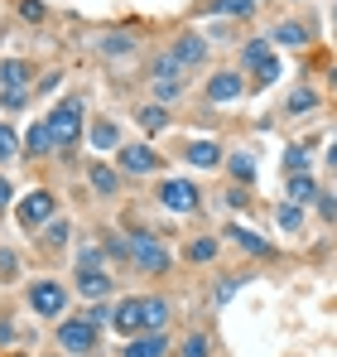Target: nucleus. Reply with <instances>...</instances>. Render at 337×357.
<instances>
[{"instance_id":"obj_28","label":"nucleus","mask_w":337,"mask_h":357,"mask_svg":"<svg viewBox=\"0 0 337 357\" xmlns=\"http://www.w3.org/2000/svg\"><path fill=\"white\" fill-rule=\"evenodd\" d=\"M125 49H135V39H125V34H107V39H102V54H125Z\"/></svg>"},{"instance_id":"obj_31","label":"nucleus","mask_w":337,"mask_h":357,"mask_svg":"<svg viewBox=\"0 0 337 357\" xmlns=\"http://www.w3.org/2000/svg\"><path fill=\"white\" fill-rule=\"evenodd\" d=\"M265 59H270V49H265L260 39H256V44H246V68H260Z\"/></svg>"},{"instance_id":"obj_23","label":"nucleus","mask_w":337,"mask_h":357,"mask_svg":"<svg viewBox=\"0 0 337 357\" xmlns=\"http://www.w3.org/2000/svg\"><path fill=\"white\" fill-rule=\"evenodd\" d=\"M19 155V135H15V126H0V165H10Z\"/></svg>"},{"instance_id":"obj_13","label":"nucleus","mask_w":337,"mask_h":357,"mask_svg":"<svg viewBox=\"0 0 337 357\" xmlns=\"http://www.w3.org/2000/svg\"><path fill=\"white\" fill-rule=\"evenodd\" d=\"M77 290H82L87 299H107L111 295V280H107L102 271H82V275H77Z\"/></svg>"},{"instance_id":"obj_18","label":"nucleus","mask_w":337,"mask_h":357,"mask_svg":"<svg viewBox=\"0 0 337 357\" xmlns=\"http://www.w3.org/2000/svg\"><path fill=\"white\" fill-rule=\"evenodd\" d=\"M0 77H5V87H29V63L10 59L5 68H0Z\"/></svg>"},{"instance_id":"obj_19","label":"nucleus","mask_w":337,"mask_h":357,"mask_svg":"<svg viewBox=\"0 0 337 357\" xmlns=\"http://www.w3.org/2000/svg\"><path fill=\"white\" fill-rule=\"evenodd\" d=\"M284 193H289V203H308L318 188H313V178H308V174H294L289 183H284Z\"/></svg>"},{"instance_id":"obj_11","label":"nucleus","mask_w":337,"mask_h":357,"mask_svg":"<svg viewBox=\"0 0 337 357\" xmlns=\"http://www.w3.org/2000/svg\"><path fill=\"white\" fill-rule=\"evenodd\" d=\"M173 59L183 63V68H198V63H207V39H203V34H183V39L173 44Z\"/></svg>"},{"instance_id":"obj_20","label":"nucleus","mask_w":337,"mask_h":357,"mask_svg":"<svg viewBox=\"0 0 337 357\" xmlns=\"http://www.w3.org/2000/svg\"><path fill=\"white\" fill-rule=\"evenodd\" d=\"M231 241H236V246H246V251H256V256H270V241H260L251 227H231Z\"/></svg>"},{"instance_id":"obj_9","label":"nucleus","mask_w":337,"mask_h":357,"mask_svg":"<svg viewBox=\"0 0 337 357\" xmlns=\"http://www.w3.org/2000/svg\"><path fill=\"white\" fill-rule=\"evenodd\" d=\"M164 348H168V338L164 333H130L125 338V348H120V357H164Z\"/></svg>"},{"instance_id":"obj_15","label":"nucleus","mask_w":337,"mask_h":357,"mask_svg":"<svg viewBox=\"0 0 337 357\" xmlns=\"http://www.w3.org/2000/svg\"><path fill=\"white\" fill-rule=\"evenodd\" d=\"M140 309H145V328L150 333H159L168 324V299H140Z\"/></svg>"},{"instance_id":"obj_40","label":"nucleus","mask_w":337,"mask_h":357,"mask_svg":"<svg viewBox=\"0 0 337 357\" xmlns=\"http://www.w3.org/2000/svg\"><path fill=\"white\" fill-rule=\"evenodd\" d=\"M10 198H15L10 193V178H0V208H10Z\"/></svg>"},{"instance_id":"obj_36","label":"nucleus","mask_w":337,"mask_h":357,"mask_svg":"<svg viewBox=\"0 0 337 357\" xmlns=\"http://www.w3.org/2000/svg\"><path fill=\"white\" fill-rule=\"evenodd\" d=\"M19 15H24V20H34V24H39V20H44V5H39V0H19Z\"/></svg>"},{"instance_id":"obj_29","label":"nucleus","mask_w":337,"mask_h":357,"mask_svg":"<svg viewBox=\"0 0 337 357\" xmlns=\"http://www.w3.org/2000/svg\"><path fill=\"white\" fill-rule=\"evenodd\" d=\"M207 353H212V343H207L203 333H193V338L183 343V357H207Z\"/></svg>"},{"instance_id":"obj_6","label":"nucleus","mask_w":337,"mask_h":357,"mask_svg":"<svg viewBox=\"0 0 337 357\" xmlns=\"http://www.w3.org/2000/svg\"><path fill=\"white\" fill-rule=\"evenodd\" d=\"M159 203H164L168 213H193L198 208V188L188 178H164L159 183Z\"/></svg>"},{"instance_id":"obj_16","label":"nucleus","mask_w":337,"mask_h":357,"mask_svg":"<svg viewBox=\"0 0 337 357\" xmlns=\"http://www.w3.org/2000/svg\"><path fill=\"white\" fill-rule=\"evenodd\" d=\"M24 150H29V155H49V150H54V130H49V121H39V126L24 135Z\"/></svg>"},{"instance_id":"obj_26","label":"nucleus","mask_w":337,"mask_h":357,"mask_svg":"<svg viewBox=\"0 0 337 357\" xmlns=\"http://www.w3.org/2000/svg\"><path fill=\"white\" fill-rule=\"evenodd\" d=\"M275 218H280V227H284V232H299V222H304L299 203H280V213H275Z\"/></svg>"},{"instance_id":"obj_5","label":"nucleus","mask_w":337,"mask_h":357,"mask_svg":"<svg viewBox=\"0 0 337 357\" xmlns=\"http://www.w3.org/2000/svg\"><path fill=\"white\" fill-rule=\"evenodd\" d=\"M29 309L44 314V319H63V309H68V290H63L58 280H39V285L29 290Z\"/></svg>"},{"instance_id":"obj_35","label":"nucleus","mask_w":337,"mask_h":357,"mask_svg":"<svg viewBox=\"0 0 337 357\" xmlns=\"http://www.w3.org/2000/svg\"><path fill=\"white\" fill-rule=\"evenodd\" d=\"M44 237L54 241V246H63V241H68V222H63V218H58V222H49V227H44Z\"/></svg>"},{"instance_id":"obj_41","label":"nucleus","mask_w":337,"mask_h":357,"mask_svg":"<svg viewBox=\"0 0 337 357\" xmlns=\"http://www.w3.org/2000/svg\"><path fill=\"white\" fill-rule=\"evenodd\" d=\"M333 20H337V10H333Z\"/></svg>"},{"instance_id":"obj_34","label":"nucleus","mask_w":337,"mask_h":357,"mask_svg":"<svg viewBox=\"0 0 337 357\" xmlns=\"http://www.w3.org/2000/svg\"><path fill=\"white\" fill-rule=\"evenodd\" d=\"M82 319H87V324H97V328H102V324H111V309H107V304H92V309H87V314H82Z\"/></svg>"},{"instance_id":"obj_38","label":"nucleus","mask_w":337,"mask_h":357,"mask_svg":"<svg viewBox=\"0 0 337 357\" xmlns=\"http://www.w3.org/2000/svg\"><path fill=\"white\" fill-rule=\"evenodd\" d=\"M256 73H260V82H275V77H280V63H275V59H265L260 68H256Z\"/></svg>"},{"instance_id":"obj_21","label":"nucleus","mask_w":337,"mask_h":357,"mask_svg":"<svg viewBox=\"0 0 337 357\" xmlns=\"http://www.w3.org/2000/svg\"><path fill=\"white\" fill-rule=\"evenodd\" d=\"M275 44L299 49V44H308V34H304V24H280V29H275Z\"/></svg>"},{"instance_id":"obj_3","label":"nucleus","mask_w":337,"mask_h":357,"mask_svg":"<svg viewBox=\"0 0 337 357\" xmlns=\"http://www.w3.org/2000/svg\"><path fill=\"white\" fill-rule=\"evenodd\" d=\"M15 218H19V227H29V232H34V227H49V222H54V193H49V188H34V193L15 208Z\"/></svg>"},{"instance_id":"obj_1","label":"nucleus","mask_w":337,"mask_h":357,"mask_svg":"<svg viewBox=\"0 0 337 357\" xmlns=\"http://www.w3.org/2000/svg\"><path fill=\"white\" fill-rule=\"evenodd\" d=\"M125 256H130L135 271H145V275H164L168 261H173L168 246L155 237V232H130V237H125Z\"/></svg>"},{"instance_id":"obj_4","label":"nucleus","mask_w":337,"mask_h":357,"mask_svg":"<svg viewBox=\"0 0 337 357\" xmlns=\"http://www.w3.org/2000/svg\"><path fill=\"white\" fill-rule=\"evenodd\" d=\"M58 348H63V353H92V348H97V324H87V319H63V324H58Z\"/></svg>"},{"instance_id":"obj_37","label":"nucleus","mask_w":337,"mask_h":357,"mask_svg":"<svg viewBox=\"0 0 337 357\" xmlns=\"http://www.w3.org/2000/svg\"><path fill=\"white\" fill-rule=\"evenodd\" d=\"M241 285H246V280H222V285H217V304H226V299L236 295V290H241Z\"/></svg>"},{"instance_id":"obj_24","label":"nucleus","mask_w":337,"mask_h":357,"mask_svg":"<svg viewBox=\"0 0 337 357\" xmlns=\"http://www.w3.org/2000/svg\"><path fill=\"white\" fill-rule=\"evenodd\" d=\"M284 169H289V174H304V169H308V150H304V145H289V150H284Z\"/></svg>"},{"instance_id":"obj_30","label":"nucleus","mask_w":337,"mask_h":357,"mask_svg":"<svg viewBox=\"0 0 337 357\" xmlns=\"http://www.w3.org/2000/svg\"><path fill=\"white\" fill-rule=\"evenodd\" d=\"M19 275V256L15 251H0V280H15Z\"/></svg>"},{"instance_id":"obj_32","label":"nucleus","mask_w":337,"mask_h":357,"mask_svg":"<svg viewBox=\"0 0 337 357\" xmlns=\"http://www.w3.org/2000/svg\"><path fill=\"white\" fill-rule=\"evenodd\" d=\"M77 261H82V271H102V251H97V246H82Z\"/></svg>"},{"instance_id":"obj_22","label":"nucleus","mask_w":337,"mask_h":357,"mask_svg":"<svg viewBox=\"0 0 337 357\" xmlns=\"http://www.w3.org/2000/svg\"><path fill=\"white\" fill-rule=\"evenodd\" d=\"M116 140H120V130H116L111 121H102V126H92V145H97V150H116Z\"/></svg>"},{"instance_id":"obj_39","label":"nucleus","mask_w":337,"mask_h":357,"mask_svg":"<svg viewBox=\"0 0 337 357\" xmlns=\"http://www.w3.org/2000/svg\"><path fill=\"white\" fill-rule=\"evenodd\" d=\"M251 5H256V0H222L226 15H251Z\"/></svg>"},{"instance_id":"obj_17","label":"nucleus","mask_w":337,"mask_h":357,"mask_svg":"<svg viewBox=\"0 0 337 357\" xmlns=\"http://www.w3.org/2000/svg\"><path fill=\"white\" fill-rule=\"evenodd\" d=\"M135 121H140V126H145L150 135H159V130L168 126V112L159 107V102H155V107H140V116H135Z\"/></svg>"},{"instance_id":"obj_12","label":"nucleus","mask_w":337,"mask_h":357,"mask_svg":"<svg viewBox=\"0 0 337 357\" xmlns=\"http://www.w3.org/2000/svg\"><path fill=\"white\" fill-rule=\"evenodd\" d=\"M188 165L217 169V165H222V145H217V140H193V145H188Z\"/></svg>"},{"instance_id":"obj_33","label":"nucleus","mask_w":337,"mask_h":357,"mask_svg":"<svg viewBox=\"0 0 337 357\" xmlns=\"http://www.w3.org/2000/svg\"><path fill=\"white\" fill-rule=\"evenodd\" d=\"M308 107H318L313 92H294V97H289V112H308Z\"/></svg>"},{"instance_id":"obj_2","label":"nucleus","mask_w":337,"mask_h":357,"mask_svg":"<svg viewBox=\"0 0 337 357\" xmlns=\"http://www.w3.org/2000/svg\"><path fill=\"white\" fill-rule=\"evenodd\" d=\"M49 130H54V145H58V150L77 145V135H82V102H63V107H54Z\"/></svg>"},{"instance_id":"obj_8","label":"nucleus","mask_w":337,"mask_h":357,"mask_svg":"<svg viewBox=\"0 0 337 357\" xmlns=\"http://www.w3.org/2000/svg\"><path fill=\"white\" fill-rule=\"evenodd\" d=\"M111 324L125 333V338L140 333V328H145V309H140V299H120V304L111 309Z\"/></svg>"},{"instance_id":"obj_7","label":"nucleus","mask_w":337,"mask_h":357,"mask_svg":"<svg viewBox=\"0 0 337 357\" xmlns=\"http://www.w3.org/2000/svg\"><path fill=\"white\" fill-rule=\"evenodd\" d=\"M120 169L125 174H155L159 169V155L150 145H120Z\"/></svg>"},{"instance_id":"obj_10","label":"nucleus","mask_w":337,"mask_h":357,"mask_svg":"<svg viewBox=\"0 0 337 357\" xmlns=\"http://www.w3.org/2000/svg\"><path fill=\"white\" fill-rule=\"evenodd\" d=\"M241 92H246V77L241 73H217L207 82V102H236Z\"/></svg>"},{"instance_id":"obj_14","label":"nucleus","mask_w":337,"mask_h":357,"mask_svg":"<svg viewBox=\"0 0 337 357\" xmlns=\"http://www.w3.org/2000/svg\"><path fill=\"white\" fill-rule=\"evenodd\" d=\"M87 178H92V188H97L102 198H111L116 188H120V174H116L111 165H92V169H87Z\"/></svg>"},{"instance_id":"obj_25","label":"nucleus","mask_w":337,"mask_h":357,"mask_svg":"<svg viewBox=\"0 0 337 357\" xmlns=\"http://www.w3.org/2000/svg\"><path fill=\"white\" fill-rule=\"evenodd\" d=\"M212 256H217V241H212V237H198L193 246H188V261H198V266L212 261Z\"/></svg>"},{"instance_id":"obj_27","label":"nucleus","mask_w":337,"mask_h":357,"mask_svg":"<svg viewBox=\"0 0 337 357\" xmlns=\"http://www.w3.org/2000/svg\"><path fill=\"white\" fill-rule=\"evenodd\" d=\"M231 174L251 183V178H256V160H251V155H231Z\"/></svg>"}]
</instances>
